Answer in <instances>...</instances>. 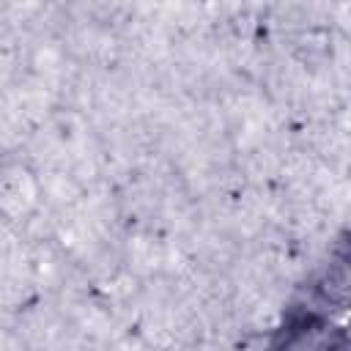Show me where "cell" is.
Masks as SVG:
<instances>
[{
  "label": "cell",
  "mask_w": 351,
  "mask_h": 351,
  "mask_svg": "<svg viewBox=\"0 0 351 351\" xmlns=\"http://www.w3.org/2000/svg\"><path fill=\"white\" fill-rule=\"evenodd\" d=\"M44 208V181L25 151L0 154V225L27 228Z\"/></svg>",
  "instance_id": "6da1fadb"
}]
</instances>
